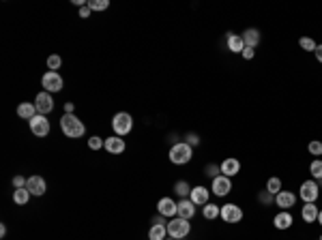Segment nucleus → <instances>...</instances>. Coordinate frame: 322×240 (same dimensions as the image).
Wrapping results in <instances>:
<instances>
[{"mask_svg": "<svg viewBox=\"0 0 322 240\" xmlns=\"http://www.w3.org/2000/svg\"><path fill=\"white\" fill-rule=\"evenodd\" d=\"M39 112H37V107H35V103H19L17 105V116L19 118H24V120H32L37 116Z\"/></svg>", "mask_w": 322, "mask_h": 240, "instance_id": "nucleus-20", "label": "nucleus"}, {"mask_svg": "<svg viewBox=\"0 0 322 240\" xmlns=\"http://www.w3.org/2000/svg\"><path fill=\"white\" fill-rule=\"evenodd\" d=\"M309 172H312L314 178H320L322 180V159H314L312 165H309Z\"/></svg>", "mask_w": 322, "mask_h": 240, "instance_id": "nucleus-29", "label": "nucleus"}, {"mask_svg": "<svg viewBox=\"0 0 322 240\" xmlns=\"http://www.w3.org/2000/svg\"><path fill=\"white\" fill-rule=\"evenodd\" d=\"M41 84H43V90L45 93H58V90L62 88V77H60V73L58 71H48L43 77H41Z\"/></svg>", "mask_w": 322, "mask_h": 240, "instance_id": "nucleus-5", "label": "nucleus"}, {"mask_svg": "<svg viewBox=\"0 0 322 240\" xmlns=\"http://www.w3.org/2000/svg\"><path fill=\"white\" fill-rule=\"evenodd\" d=\"M219 172H221V170H219V165H209V167H206V174H209V176H213V178H217Z\"/></svg>", "mask_w": 322, "mask_h": 240, "instance_id": "nucleus-37", "label": "nucleus"}, {"mask_svg": "<svg viewBox=\"0 0 322 240\" xmlns=\"http://www.w3.org/2000/svg\"><path fill=\"white\" fill-rule=\"evenodd\" d=\"M165 236H167V228L163 223H155L148 230V240H165Z\"/></svg>", "mask_w": 322, "mask_h": 240, "instance_id": "nucleus-23", "label": "nucleus"}, {"mask_svg": "<svg viewBox=\"0 0 322 240\" xmlns=\"http://www.w3.org/2000/svg\"><path fill=\"white\" fill-rule=\"evenodd\" d=\"M254 54H256L254 48H245L243 49V58H245V60H251V58H254Z\"/></svg>", "mask_w": 322, "mask_h": 240, "instance_id": "nucleus-38", "label": "nucleus"}, {"mask_svg": "<svg viewBox=\"0 0 322 240\" xmlns=\"http://www.w3.org/2000/svg\"><path fill=\"white\" fill-rule=\"evenodd\" d=\"M267 191L270 193V195H277V193L281 191V178L270 176V178L267 180Z\"/></svg>", "mask_w": 322, "mask_h": 240, "instance_id": "nucleus-27", "label": "nucleus"}, {"mask_svg": "<svg viewBox=\"0 0 322 240\" xmlns=\"http://www.w3.org/2000/svg\"><path fill=\"white\" fill-rule=\"evenodd\" d=\"M299 45H301V48L305 49V51H316V48H318V43H316L312 37H301V39H299Z\"/></svg>", "mask_w": 322, "mask_h": 240, "instance_id": "nucleus-28", "label": "nucleus"}, {"mask_svg": "<svg viewBox=\"0 0 322 240\" xmlns=\"http://www.w3.org/2000/svg\"><path fill=\"white\" fill-rule=\"evenodd\" d=\"M60 129H62V133L67 135V138H71V140H77V138H82V135L86 133L84 122L77 118L75 114H64L60 118Z\"/></svg>", "mask_w": 322, "mask_h": 240, "instance_id": "nucleus-1", "label": "nucleus"}, {"mask_svg": "<svg viewBox=\"0 0 322 240\" xmlns=\"http://www.w3.org/2000/svg\"><path fill=\"white\" fill-rule=\"evenodd\" d=\"M228 49L234 51V54H243L245 49V41L241 35H232V32H228Z\"/></svg>", "mask_w": 322, "mask_h": 240, "instance_id": "nucleus-21", "label": "nucleus"}, {"mask_svg": "<svg viewBox=\"0 0 322 240\" xmlns=\"http://www.w3.org/2000/svg\"><path fill=\"white\" fill-rule=\"evenodd\" d=\"M275 204L279 206L281 210H290V208H292V206L296 204V195H294L292 191H283V189H281V191L275 195Z\"/></svg>", "mask_w": 322, "mask_h": 240, "instance_id": "nucleus-13", "label": "nucleus"}, {"mask_svg": "<svg viewBox=\"0 0 322 240\" xmlns=\"http://www.w3.org/2000/svg\"><path fill=\"white\" fill-rule=\"evenodd\" d=\"M35 107H37V112L41 114V116H48L52 109H54V99H52V95L50 93H39L37 95V99H35Z\"/></svg>", "mask_w": 322, "mask_h": 240, "instance_id": "nucleus-10", "label": "nucleus"}, {"mask_svg": "<svg viewBox=\"0 0 322 240\" xmlns=\"http://www.w3.org/2000/svg\"><path fill=\"white\" fill-rule=\"evenodd\" d=\"M219 170H221L223 176L232 178V176H236V174L241 172V161L234 159V157H228V159H223V161H221V165H219Z\"/></svg>", "mask_w": 322, "mask_h": 240, "instance_id": "nucleus-12", "label": "nucleus"}, {"mask_svg": "<svg viewBox=\"0 0 322 240\" xmlns=\"http://www.w3.org/2000/svg\"><path fill=\"white\" fill-rule=\"evenodd\" d=\"M103 146H106V142H103L99 135H95V138L88 140V148H90V150H99V148H103Z\"/></svg>", "mask_w": 322, "mask_h": 240, "instance_id": "nucleus-33", "label": "nucleus"}, {"mask_svg": "<svg viewBox=\"0 0 322 240\" xmlns=\"http://www.w3.org/2000/svg\"><path fill=\"white\" fill-rule=\"evenodd\" d=\"M211 189H213V193H215L217 197H225L232 191V180L228 176H223V174H219L217 178H213Z\"/></svg>", "mask_w": 322, "mask_h": 240, "instance_id": "nucleus-8", "label": "nucleus"}, {"mask_svg": "<svg viewBox=\"0 0 322 240\" xmlns=\"http://www.w3.org/2000/svg\"><path fill=\"white\" fill-rule=\"evenodd\" d=\"M318 206L316 204H305L303 206V212H301V217H303V221L305 223H314V221H318Z\"/></svg>", "mask_w": 322, "mask_h": 240, "instance_id": "nucleus-22", "label": "nucleus"}, {"mask_svg": "<svg viewBox=\"0 0 322 240\" xmlns=\"http://www.w3.org/2000/svg\"><path fill=\"white\" fill-rule=\"evenodd\" d=\"M28 199H30V191L26 189V187H24V189H15V191H13V202H15L17 206H26V204H28Z\"/></svg>", "mask_w": 322, "mask_h": 240, "instance_id": "nucleus-24", "label": "nucleus"}, {"mask_svg": "<svg viewBox=\"0 0 322 240\" xmlns=\"http://www.w3.org/2000/svg\"><path fill=\"white\" fill-rule=\"evenodd\" d=\"M191 189H193V187H189V183H187V180H178V183L174 185V191H176V195H180V199L189 197L191 195Z\"/></svg>", "mask_w": 322, "mask_h": 240, "instance_id": "nucleus-25", "label": "nucleus"}, {"mask_svg": "<svg viewBox=\"0 0 322 240\" xmlns=\"http://www.w3.org/2000/svg\"><path fill=\"white\" fill-rule=\"evenodd\" d=\"M30 131L35 133L37 138H48V133H50V120H48V116L37 114L35 118L30 120Z\"/></svg>", "mask_w": 322, "mask_h": 240, "instance_id": "nucleus-9", "label": "nucleus"}, {"mask_svg": "<svg viewBox=\"0 0 322 240\" xmlns=\"http://www.w3.org/2000/svg\"><path fill=\"white\" fill-rule=\"evenodd\" d=\"M243 41H245V48H258V43H260V30L258 28H247L243 32Z\"/></svg>", "mask_w": 322, "mask_h": 240, "instance_id": "nucleus-19", "label": "nucleus"}, {"mask_svg": "<svg viewBox=\"0 0 322 240\" xmlns=\"http://www.w3.org/2000/svg\"><path fill=\"white\" fill-rule=\"evenodd\" d=\"M112 129L118 138H125V135H129L133 131V118L127 112H118L112 118Z\"/></svg>", "mask_w": 322, "mask_h": 240, "instance_id": "nucleus-3", "label": "nucleus"}, {"mask_svg": "<svg viewBox=\"0 0 322 240\" xmlns=\"http://www.w3.org/2000/svg\"><path fill=\"white\" fill-rule=\"evenodd\" d=\"M26 180H28V178H24V176H13V187H15V189H24Z\"/></svg>", "mask_w": 322, "mask_h": 240, "instance_id": "nucleus-35", "label": "nucleus"}, {"mask_svg": "<svg viewBox=\"0 0 322 240\" xmlns=\"http://www.w3.org/2000/svg\"><path fill=\"white\" fill-rule=\"evenodd\" d=\"M314 54H316V58H318V62L322 64V45H318V48H316Z\"/></svg>", "mask_w": 322, "mask_h": 240, "instance_id": "nucleus-41", "label": "nucleus"}, {"mask_svg": "<svg viewBox=\"0 0 322 240\" xmlns=\"http://www.w3.org/2000/svg\"><path fill=\"white\" fill-rule=\"evenodd\" d=\"M209 195H211V191L206 189V187L200 185V187H193V189H191L189 199L196 206H206V204H209Z\"/></svg>", "mask_w": 322, "mask_h": 240, "instance_id": "nucleus-15", "label": "nucleus"}, {"mask_svg": "<svg viewBox=\"0 0 322 240\" xmlns=\"http://www.w3.org/2000/svg\"><path fill=\"white\" fill-rule=\"evenodd\" d=\"M219 217L223 219V223H241L243 210H241V206H236V204H225V206H221Z\"/></svg>", "mask_w": 322, "mask_h": 240, "instance_id": "nucleus-7", "label": "nucleus"}, {"mask_svg": "<svg viewBox=\"0 0 322 240\" xmlns=\"http://www.w3.org/2000/svg\"><path fill=\"white\" fill-rule=\"evenodd\" d=\"M260 202H262L264 206H270V202H275V195H270V193L264 189V191L260 193Z\"/></svg>", "mask_w": 322, "mask_h": 240, "instance_id": "nucleus-34", "label": "nucleus"}, {"mask_svg": "<svg viewBox=\"0 0 322 240\" xmlns=\"http://www.w3.org/2000/svg\"><path fill=\"white\" fill-rule=\"evenodd\" d=\"M107 6H109L107 0H90V2H88V9L90 11H106Z\"/></svg>", "mask_w": 322, "mask_h": 240, "instance_id": "nucleus-30", "label": "nucleus"}, {"mask_svg": "<svg viewBox=\"0 0 322 240\" xmlns=\"http://www.w3.org/2000/svg\"><path fill=\"white\" fill-rule=\"evenodd\" d=\"M0 236H6V225H0Z\"/></svg>", "mask_w": 322, "mask_h": 240, "instance_id": "nucleus-42", "label": "nucleus"}, {"mask_svg": "<svg viewBox=\"0 0 322 240\" xmlns=\"http://www.w3.org/2000/svg\"><path fill=\"white\" fill-rule=\"evenodd\" d=\"M318 240H322V238H318Z\"/></svg>", "mask_w": 322, "mask_h": 240, "instance_id": "nucleus-45", "label": "nucleus"}, {"mask_svg": "<svg viewBox=\"0 0 322 240\" xmlns=\"http://www.w3.org/2000/svg\"><path fill=\"white\" fill-rule=\"evenodd\" d=\"M185 142H187V144H189V146L193 148L196 144H200V138H198L196 133H189V135H187V138H185Z\"/></svg>", "mask_w": 322, "mask_h": 240, "instance_id": "nucleus-36", "label": "nucleus"}, {"mask_svg": "<svg viewBox=\"0 0 322 240\" xmlns=\"http://www.w3.org/2000/svg\"><path fill=\"white\" fill-rule=\"evenodd\" d=\"M299 195H301V199L305 204H316V199H318V195H320V189H318V185H316L314 180H305V183L301 185V189H299Z\"/></svg>", "mask_w": 322, "mask_h": 240, "instance_id": "nucleus-6", "label": "nucleus"}, {"mask_svg": "<svg viewBox=\"0 0 322 240\" xmlns=\"http://www.w3.org/2000/svg\"><path fill=\"white\" fill-rule=\"evenodd\" d=\"M157 212L161 217H176V212H178V204L176 202H172L170 197H161L159 202H157Z\"/></svg>", "mask_w": 322, "mask_h": 240, "instance_id": "nucleus-11", "label": "nucleus"}, {"mask_svg": "<svg viewBox=\"0 0 322 240\" xmlns=\"http://www.w3.org/2000/svg\"><path fill=\"white\" fill-rule=\"evenodd\" d=\"M26 189L30 191V195H43L48 191V185H45V180L41 176H30L26 180Z\"/></svg>", "mask_w": 322, "mask_h": 240, "instance_id": "nucleus-14", "label": "nucleus"}, {"mask_svg": "<svg viewBox=\"0 0 322 240\" xmlns=\"http://www.w3.org/2000/svg\"><path fill=\"white\" fill-rule=\"evenodd\" d=\"M189 232H191V223L187 221V219H172L170 223H167V236L174 238V240H180V238H185V236H189Z\"/></svg>", "mask_w": 322, "mask_h": 240, "instance_id": "nucleus-4", "label": "nucleus"}, {"mask_svg": "<svg viewBox=\"0 0 322 240\" xmlns=\"http://www.w3.org/2000/svg\"><path fill=\"white\" fill-rule=\"evenodd\" d=\"M73 109H75L73 103H64V114H73Z\"/></svg>", "mask_w": 322, "mask_h": 240, "instance_id": "nucleus-40", "label": "nucleus"}, {"mask_svg": "<svg viewBox=\"0 0 322 240\" xmlns=\"http://www.w3.org/2000/svg\"><path fill=\"white\" fill-rule=\"evenodd\" d=\"M318 223H320V225H322V210H320V212H318Z\"/></svg>", "mask_w": 322, "mask_h": 240, "instance_id": "nucleus-43", "label": "nucleus"}, {"mask_svg": "<svg viewBox=\"0 0 322 240\" xmlns=\"http://www.w3.org/2000/svg\"><path fill=\"white\" fill-rule=\"evenodd\" d=\"M273 223H275L277 230H290L292 228V223H294V219H292V215H290L288 210H281L279 215H275Z\"/></svg>", "mask_w": 322, "mask_h": 240, "instance_id": "nucleus-18", "label": "nucleus"}, {"mask_svg": "<svg viewBox=\"0 0 322 240\" xmlns=\"http://www.w3.org/2000/svg\"><path fill=\"white\" fill-rule=\"evenodd\" d=\"M106 150L109 154H120V152H125V140L118 138V135H114V138H107L106 140Z\"/></svg>", "mask_w": 322, "mask_h": 240, "instance_id": "nucleus-17", "label": "nucleus"}, {"mask_svg": "<svg viewBox=\"0 0 322 240\" xmlns=\"http://www.w3.org/2000/svg\"><path fill=\"white\" fill-rule=\"evenodd\" d=\"M165 240H174V238H165Z\"/></svg>", "mask_w": 322, "mask_h": 240, "instance_id": "nucleus-44", "label": "nucleus"}, {"mask_svg": "<svg viewBox=\"0 0 322 240\" xmlns=\"http://www.w3.org/2000/svg\"><path fill=\"white\" fill-rule=\"evenodd\" d=\"M219 212H221V208H219L217 204H206L202 208V217L206 219V221H213V219L219 217Z\"/></svg>", "mask_w": 322, "mask_h": 240, "instance_id": "nucleus-26", "label": "nucleus"}, {"mask_svg": "<svg viewBox=\"0 0 322 240\" xmlns=\"http://www.w3.org/2000/svg\"><path fill=\"white\" fill-rule=\"evenodd\" d=\"M193 215H196V204H193L189 197L180 199V202H178V212H176V217L187 219V221H189V219H191Z\"/></svg>", "mask_w": 322, "mask_h": 240, "instance_id": "nucleus-16", "label": "nucleus"}, {"mask_svg": "<svg viewBox=\"0 0 322 240\" xmlns=\"http://www.w3.org/2000/svg\"><path fill=\"white\" fill-rule=\"evenodd\" d=\"M60 56H58V54H52V56H48V62H45V64H48V69H52V71H56V69H60Z\"/></svg>", "mask_w": 322, "mask_h": 240, "instance_id": "nucleus-32", "label": "nucleus"}, {"mask_svg": "<svg viewBox=\"0 0 322 240\" xmlns=\"http://www.w3.org/2000/svg\"><path fill=\"white\" fill-rule=\"evenodd\" d=\"M307 150L309 154H314L316 159H320V154H322V142H309V146H307Z\"/></svg>", "mask_w": 322, "mask_h": 240, "instance_id": "nucleus-31", "label": "nucleus"}, {"mask_svg": "<svg viewBox=\"0 0 322 240\" xmlns=\"http://www.w3.org/2000/svg\"><path fill=\"white\" fill-rule=\"evenodd\" d=\"M170 161L174 165H185V163H189V161L193 159V148L187 144V142H176L172 148H170Z\"/></svg>", "mask_w": 322, "mask_h": 240, "instance_id": "nucleus-2", "label": "nucleus"}, {"mask_svg": "<svg viewBox=\"0 0 322 240\" xmlns=\"http://www.w3.org/2000/svg\"><path fill=\"white\" fill-rule=\"evenodd\" d=\"M80 17H82V19L90 17V9H88V4H86V6H82V9H80Z\"/></svg>", "mask_w": 322, "mask_h": 240, "instance_id": "nucleus-39", "label": "nucleus"}]
</instances>
